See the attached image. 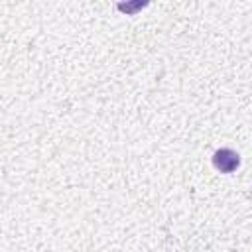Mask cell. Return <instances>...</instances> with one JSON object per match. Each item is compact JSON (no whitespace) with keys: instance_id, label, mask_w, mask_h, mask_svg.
<instances>
[{"instance_id":"obj_2","label":"cell","mask_w":252,"mask_h":252,"mask_svg":"<svg viewBox=\"0 0 252 252\" xmlns=\"http://www.w3.org/2000/svg\"><path fill=\"white\" fill-rule=\"evenodd\" d=\"M144 6H146V2H138V4H118V10H122V12H134V10L144 8Z\"/></svg>"},{"instance_id":"obj_1","label":"cell","mask_w":252,"mask_h":252,"mask_svg":"<svg viewBox=\"0 0 252 252\" xmlns=\"http://www.w3.org/2000/svg\"><path fill=\"white\" fill-rule=\"evenodd\" d=\"M213 165L220 173H232L240 165V156L230 148H220L213 154Z\"/></svg>"}]
</instances>
